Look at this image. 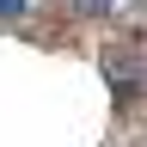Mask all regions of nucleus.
<instances>
[{"label": "nucleus", "mask_w": 147, "mask_h": 147, "mask_svg": "<svg viewBox=\"0 0 147 147\" xmlns=\"http://www.w3.org/2000/svg\"><path fill=\"white\" fill-rule=\"evenodd\" d=\"M25 12V0H0V18H18Z\"/></svg>", "instance_id": "1"}]
</instances>
